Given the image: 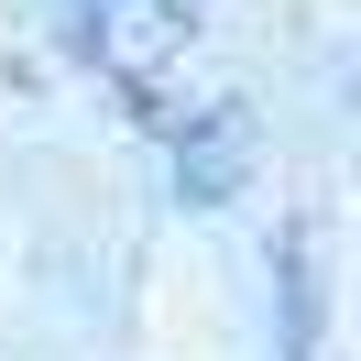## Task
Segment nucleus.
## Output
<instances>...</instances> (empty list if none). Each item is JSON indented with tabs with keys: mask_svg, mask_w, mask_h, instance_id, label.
I'll return each instance as SVG.
<instances>
[{
	"mask_svg": "<svg viewBox=\"0 0 361 361\" xmlns=\"http://www.w3.org/2000/svg\"><path fill=\"white\" fill-rule=\"evenodd\" d=\"M197 11H208V0H55L77 66H99L110 88H132V110L154 99V66L197 33Z\"/></svg>",
	"mask_w": 361,
	"mask_h": 361,
	"instance_id": "f257e3e1",
	"label": "nucleus"
},
{
	"mask_svg": "<svg viewBox=\"0 0 361 361\" xmlns=\"http://www.w3.org/2000/svg\"><path fill=\"white\" fill-rule=\"evenodd\" d=\"M164 132V154H176V197L186 208H219V197H241V176H252V121L230 110V99H186V110H142Z\"/></svg>",
	"mask_w": 361,
	"mask_h": 361,
	"instance_id": "f03ea898",
	"label": "nucleus"
}]
</instances>
